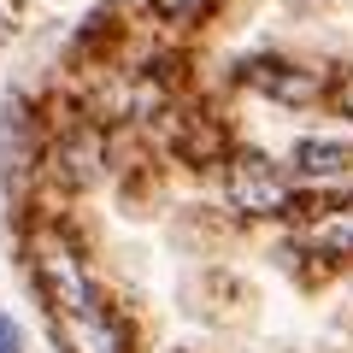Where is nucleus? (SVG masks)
<instances>
[{"mask_svg": "<svg viewBox=\"0 0 353 353\" xmlns=\"http://www.w3.org/2000/svg\"><path fill=\"white\" fill-rule=\"evenodd\" d=\"M224 201L236 206L241 218L289 212V176H283V165L265 159V153H236V159L224 165Z\"/></svg>", "mask_w": 353, "mask_h": 353, "instance_id": "f03ea898", "label": "nucleus"}, {"mask_svg": "<svg viewBox=\"0 0 353 353\" xmlns=\"http://www.w3.org/2000/svg\"><path fill=\"white\" fill-rule=\"evenodd\" d=\"M53 171H59V183H71V189L101 183V171H106V136H101V130H71V136H59V148H53Z\"/></svg>", "mask_w": 353, "mask_h": 353, "instance_id": "20e7f679", "label": "nucleus"}, {"mask_svg": "<svg viewBox=\"0 0 353 353\" xmlns=\"http://www.w3.org/2000/svg\"><path fill=\"white\" fill-rule=\"evenodd\" d=\"M0 353H24V336H18V324L6 312H0Z\"/></svg>", "mask_w": 353, "mask_h": 353, "instance_id": "1a4fd4ad", "label": "nucleus"}, {"mask_svg": "<svg viewBox=\"0 0 353 353\" xmlns=\"http://www.w3.org/2000/svg\"><path fill=\"white\" fill-rule=\"evenodd\" d=\"M153 12L159 18H171V24H183V18H194V12H206V6H212V0H148Z\"/></svg>", "mask_w": 353, "mask_h": 353, "instance_id": "0eeeda50", "label": "nucleus"}, {"mask_svg": "<svg viewBox=\"0 0 353 353\" xmlns=\"http://www.w3.org/2000/svg\"><path fill=\"white\" fill-rule=\"evenodd\" d=\"M36 283H41V294H48L53 336L65 341V353H130L124 318L101 301L94 277L83 271V259H77V248L65 236H41L36 241Z\"/></svg>", "mask_w": 353, "mask_h": 353, "instance_id": "f257e3e1", "label": "nucleus"}, {"mask_svg": "<svg viewBox=\"0 0 353 353\" xmlns=\"http://www.w3.org/2000/svg\"><path fill=\"white\" fill-rule=\"evenodd\" d=\"M241 83L259 88V94H271V101H283V106L318 101V71H306V65H294V59H253V65H241Z\"/></svg>", "mask_w": 353, "mask_h": 353, "instance_id": "7ed1b4c3", "label": "nucleus"}, {"mask_svg": "<svg viewBox=\"0 0 353 353\" xmlns=\"http://www.w3.org/2000/svg\"><path fill=\"white\" fill-rule=\"evenodd\" d=\"M306 241L330 259H353V201H336L306 224Z\"/></svg>", "mask_w": 353, "mask_h": 353, "instance_id": "39448f33", "label": "nucleus"}, {"mask_svg": "<svg viewBox=\"0 0 353 353\" xmlns=\"http://www.w3.org/2000/svg\"><path fill=\"white\" fill-rule=\"evenodd\" d=\"M294 171L301 176H347L353 171V141H336V136H312L294 148Z\"/></svg>", "mask_w": 353, "mask_h": 353, "instance_id": "423d86ee", "label": "nucleus"}, {"mask_svg": "<svg viewBox=\"0 0 353 353\" xmlns=\"http://www.w3.org/2000/svg\"><path fill=\"white\" fill-rule=\"evenodd\" d=\"M18 30V0H0V41Z\"/></svg>", "mask_w": 353, "mask_h": 353, "instance_id": "9d476101", "label": "nucleus"}, {"mask_svg": "<svg viewBox=\"0 0 353 353\" xmlns=\"http://www.w3.org/2000/svg\"><path fill=\"white\" fill-rule=\"evenodd\" d=\"M330 106H336L341 118H353V71L336 77V88H330Z\"/></svg>", "mask_w": 353, "mask_h": 353, "instance_id": "6e6552de", "label": "nucleus"}]
</instances>
